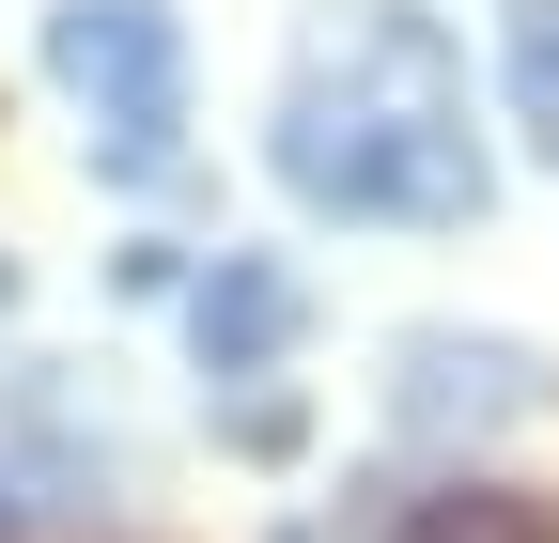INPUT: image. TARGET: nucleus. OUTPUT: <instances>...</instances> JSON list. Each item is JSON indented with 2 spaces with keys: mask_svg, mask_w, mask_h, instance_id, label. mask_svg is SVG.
<instances>
[{
  "mask_svg": "<svg viewBox=\"0 0 559 543\" xmlns=\"http://www.w3.org/2000/svg\"><path fill=\"white\" fill-rule=\"evenodd\" d=\"M218 388H234V403H218V435H234V450H264V466L296 450V388H264V373H218Z\"/></svg>",
  "mask_w": 559,
  "mask_h": 543,
  "instance_id": "0eeeda50",
  "label": "nucleus"
},
{
  "mask_svg": "<svg viewBox=\"0 0 559 543\" xmlns=\"http://www.w3.org/2000/svg\"><path fill=\"white\" fill-rule=\"evenodd\" d=\"M373 543H559V497H513V482H436V497H389Z\"/></svg>",
  "mask_w": 559,
  "mask_h": 543,
  "instance_id": "39448f33",
  "label": "nucleus"
},
{
  "mask_svg": "<svg viewBox=\"0 0 559 543\" xmlns=\"http://www.w3.org/2000/svg\"><path fill=\"white\" fill-rule=\"evenodd\" d=\"M296 342H311V280H296L280 249H218V264L187 280V358H202V373H280Z\"/></svg>",
  "mask_w": 559,
  "mask_h": 543,
  "instance_id": "7ed1b4c3",
  "label": "nucleus"
},
{
  "mask_svg": "<svg viewBox=\"0 0 559 543\" xmlns=\"http://www.w3.org/2000/svg\"><path fill=\"white\" fill-rule=\"evenodd\" d=\"M47 79L94 109L109 186H171V156H187V16L171 0H47Z\"/></svg>",
  "mask_w": 559,
  "mask_h": 543,
  "instance_id": "f03ea898",
  "label": "nucleus"
},
{
  "mask_svg": "<svg viewBox=\"0 0 559 543\" xmlns=\"http://www.w3.org/2000/svg\"><path fill=\"white\" fill-rule=\"evenodd\" d=\"M0 295H16V280H0Z\"/></svg>",
  "mask_w": 559,
  "mask_h": 543,
  "instance_id": "6e6552de",
  "label": "nucleus"
},
{
  "mask_svg": "<svg viewBox=\"0 0 559 543\" xmlns=\"http://www.w3.org/2000/svg\"><path fill=\"white\" fill-rule=\"evenodd\" d=\"M280 186L311 218H373V233H466L498 202V156L466 124V62L419 0H342L296 47V94L264 124Z\"/></svg>",
  "mask_w": 559,
  "mask_h": 543,
  "instance_id": "f257e3e1",
  "label": "nucleus"
},
{
  "mask_svg": "<svg viewBox=\"0 0 559 543\" xmlns=\"http://www.w3.org/2000/svg\"><path fill=\"white\" fill-rule=\"evenodd\" d=\"M389 403H404L419 435H498V420H528V403H544V373H528L513 342H451V326H419L404 373H389Z\"/></svg>",
  "mask_w": 559,
  "mask_h": 543,
  "instance_id": "20e7f679",
  "label": "nucleus"
},
{
  "mask_svg": "<svg viewBox=\"0 0 559 543\" xmlns=\"http://www.w3.org/2000/svg\"><path fill=\"white\" fill-rule=\"evenodd\" d=\"M498 47H513V109H528V141H544V171H559V0H513Z\"/></svg>",
  "mask_w": 559,
  "mask_h": 543,
  "instance_id": "423d86ee",
  "label": "nucleus"
}]
</instances>
